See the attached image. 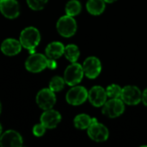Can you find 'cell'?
<instances>
[{"mask_svg":"<svg viewBox=\"0 0 147 147\" xmlns=\"http://www.w3.org/2000/svg\"><path fill=\"white\" fill-rule=\"evenodd\" d=\"M25 67L30 72H40L46 67H47V59L43 54L33 53L26 60Z\"/></svg>","mask_w":147,"mask_h":147,"instance_id":"cell-8","label":"cell"},{"mask_svg":"<svg viewBox=\"0 0 147 147\" xmlns=\"http://www.w3.org/2000/svg\"><path fill=\"white\" fill-rule=\"evenodd\" d=\"M65 84V82L64 78L55 76L51 79L49 83V89H51L53 92H59L64 89Z\"/></svg>","mask_w":147,"mask_h":147,"instance_id":"cell-21","label":"cell"},{"mask_svg":"<svg viewBox=\"0 0 147 147\" xmlns=\"http://www.w3.org/2000/svg\"><path fill=\"white\" fill-rule=\"evenodd\" d=\"M36 102L38 106L44 109H51L56 103V96L51 89H42L36 96Z\"/></svg>","mask_w":147,"mask_h":147,"instance_id":"cell-10","label":"cell"},{"mask_svg":"<svg viewBox=\"0 0 147 147\" xmlns=\"http://www.w3.org/2000/svg\"><path fill=\"white\" fill-rule=\"evenodd\" d=\"M121 90H122V88L120 85L116 84H110L106 88L107 96L108 98H121Z\"/></svg>","mask_w":147,"mask_h":147,"instance_id":"cell-22","label":"cell"},{"mask_svg":"<svg viewBox=\"0 0 147 147\" xmlns=\"http://www.w3.org/2000/svg\"><path fill=\"white\" fill-rule=\"evenodd\" d=\"M61 121L60 114L53 109H47L40 116V123L48 129L55 128Z\"/></svg>","mask_w":147,"mask_h":147,"instance_id":"cell-14","label":"cell"},{"mask_svg":"<svg viewBox=\"0 0 147 147\" xmlns=\"http://www.w3.org/2000/svg\"><path fill=\"white\" fill-rule=\"evenodd\" d=\"M65 47L59 41H53L46 47V55L49 59H57L64 54Z\"/></svg>","mask_w":147,"mask_h":147,"instance_id":"cell-16","label":"cell"},{"mask_svg":"<svg viewBox=\"0 0 147 147\" xmlns=\"http://www.w3.org/2000/svg\"><path fill=\"white\" fill-rule=\"evenodd\" d=\"M93 120L94 118H91L90 115L86 114H80V115H78L74 118L73 122H74V126L76 128L84 130V129H88V127L93 122Z\"/></svg>","mask_w":147,"mask_h":147,"instance_id":"cell-18","label":"cell"},{"mask_svg":"<svg viewBox=\"0 0 147 147\" xmlns=\"http://www.w3.org/2000/svg\"><path fill=\"white\" fill-rule=\"evenodd\" d=\"M1 110H2V106H1V102H0V114H1Z\"/></svg>","mask_w":147,"mask_h":147,"instance_id":"cell-29","label":"cell"},{"mask_svg":"<svg viewBox=\"0 0 147 147\" xmlns=\"http://www.w3.org/2000/svg\"><path fill=\"white\" fill-rule=\"evenodd\" d=\"M106 3L104 0H88L86 9L88 12L93 16H99L105 10Z\"/></svg>","mask_w":147,"mask_h":147,"instance_id":"cell-17","label":"cell"},{"mask_svg":"<svg viewBox=\"0 0 147 147\" xmlns=\"http://www.w3.org/2000/svg\"><path fill=\"white\" fill-rule=\"evenodd\" d=\"M84 76L83 66L78 63H71L66 67L64 72V79L66 84L70 86H74L78 84Z\"/></svg>","mask_w":147,"mask_h":147,"instance_id":"cell-2","label":"cell"},{"mask_svg":"<svg viewBox=\"0 0 147 147\" xmlns=\"http://www.w3.org/2000/svg\"><path fill=\"white\" fill-rule=\"evenodd\" d=\"M77 22L73 16L65 15L61 16L57 22V30L59 34L65 38L71 37L77 31Z\"/></svg>","mask_w":147,"mask_h":147,"instance_id":"cell-3","label":"cell"},{"mask_svg":"<svg viewBox=\"0 0 147 147\" xmlns=\"http://www.w3.org/2000/svg\"><path fill=\"white\" fill-rule=\"evenodd\" d=\"M46 129H47V128H46L41 123L36 124V125L33 127V134H34V135L36 136V137H40V136H42V135L45 134Z\"/></svg>","mask_w":147,"mask_h":147,"instance_id":"cell-24","label":"cell"},{"mask_svg":"<svg viewBox=\"0 0 147 147\" xmlns=\"http://www.w3.org/2000/svg\"><path fill=\"white\" fill-rule=\"evenodd\" d=\"M83 69L84 75L90 78L94 79L99 76L102 71V64L98 58L91 56L88 57L83 64Z\"/></svg>","mask_w":147,"mask_h":147,"instance_id":"cell-9","label":"cell"},{"mask_svg":"<svg viewBox=\"0 0 147 147\" xmlns=\"http://www.w3.org/2000/svg\"><path fill=\"white\" fill-rule=\"evenodd\" d=\"M141 102L144 103L145 106L147 107V88L142 92V98H141Z\"/></svg>","mask_w":147,"mask_h":147,"instance_id":"cell-26","label":"cell"},{"mask_svg":"<svg viewBox=\"0 0 147 147\" xmlns=\"http://www.w3.org/2000/svg\"><path fill=\"white\" fill-rule=\"evenodd\" d=\"M88 135L90 139L95 142H104L109 139V129L102 123L98 122L96 118H94L93 122L87 129Z\"/></svg>","mask_w":147,"mask_h":147,"instance_id":"cell-5","label":"cell"},{"mask_svg":"<svg viewBox=\"0 0 147 147\" xmlns=\"http://www.w3.org/2000/svg\"><path fill=\"white\" fill-rule=\"evenodd\" d=\"M40 41V34L37 28L34 27H28L24 28L20 34V42L24 48L34 53L35 47Z\"/></svg>","mask_w":147,"mask_h":147,"instance_id":"cell-1","label":"cell"},{"mask_svg":"<svg viewBox=\"0 0 147 147\" xmlns=\"http://www.w3.org/2000/svg\"><path fill=\"white\" fill-rule=\"evenodd\" d=\"M105 1V3H115V1H117V0H104Z\"/></svg>","mask_w":147,"mask_h":147,"instance_id":"cell-27","label":"cell"},{"mask_svg":"<svg viewBox=\"0 0 147 147\" xmlns=\"http://www.w3.org/2000/svg\"><path fill=\"white\" fill-rule=\"evenodd\" d=\"M47 67L51 70H53L57 67V63L55 61V59H47Z\"/></svg>","mask_w":147,"mask_h":147,"instance_id":"cell-25","label":"cell"},{"mask_svg":"<svg viewBox=\"0 0 147 147\" xmlns=\"http://www.w3.org/2000/svg\"><path fill=\"white\" fill-rule=\"evenodd\" d=\"M64 55L65 57L71 63L77 62L80 56V51L78 46L74 44H69L66 47H65L64 50Z\"/></svg>","mask_w":147,"mask_h":147,"instance_id":"cell-19","label":"cell"},{"mask_svg":"<svg viewBox=\"0 0 147 147\" xmlns=\"http://www.w3.org/2000/svg\"><path fill=\"white\" fill-rule=\"evenodd\" d=\"M88 99L94 107H102L108 100L106 90L99 85L92 87L88 92Z\"/></svg>","mask_w":147,"mask_h":147,"instance_id":"cell-11","label":"cell"},{"mask_svg":"<svg viewBox=\"0 0 147 147\" xmlns=\"http://www.w3.org/2000/svg\"><path fill=\"white\" fill-rule=\"evenodd\" d=\"M1 134H2V126L0 124V136H1Z\"/></svg>","mask_w":147,"mask_h":147,"instance_id":"cell-28","label":"cell"},{"mask_svg":"<svg viewBox=\"0 0 147 147\" xmlns=\"http://www.w3.org/2000/svg\"><path fill=\"white\" fill-rule=\"evenodd\" d=\"M22 50V44L15 39H6L1 44V51L7 56H14L18 54Z\"/></svg>","mask_w":147,"mask_h":147,"instance_id":"cell-15","label":"cell"},{"mask_svg":"<svg viewBox=\"0 0 147 147\" xmlns=\"http://www.w3.org/2000/svg\"><path fill=\"white\" fill-rule=\"evenodd\" d=\"M22 138L14 130L6 131L0 138V146L2 147H19L22 146Z\"/></svg>","mask_w":147,"mask_h":147,"instance_id":"cell-13","label":"cell"},{"mask_svg":"<svg viewBox=\"0 0 147 147\" xmlns=\"http://www.w3.org/2000/svg\"><path fill=\"white\" fill-rule=\"evenodd\" d=\"M48 0H27L28 6L34 10H40L42 9Z\"/></svg>","mask_w":147,"mask_h":147,"instance_id":"cell-23","label":"cell"},{"mask_svg":"<svg viewBox=\"0 0 147 147\" xmlns=\"http://www.w3.org/2000/svg\"><path fill=\"white\" fill-rule=\"evenodd\" d=\"M82 5L78 0H70L65 5V13L68 16H75L81 12Z\"/></svg>","mask_w":147,"mask_h":147,"instance_id":"cell-20","label":"cell"},{"mask_svg":"<svg viewBox=\"0 0 147 147\" xmlns=\"http://www.w3.org/2000/svg\"><path fill=\"white\" fill-rule=\"evenodd\" d=\"M88 92L84 87L74 85L65 96L66 102L72 106L81 105L88 99Z\"/></svg>","mask_w":147,"mask_h":147,"instance_id":"cell-6","label":"cell"},{"mask_svg":"<svg viewBox=\"0 0 147 147\" xmlns=\"http://www.w3.org/2000/svg\"><path fill=\"white\" fill-rule=\"evenodd\" d=\"M125 103L121 98H109L102 106V113L109 118H117L124 113Z\"/></svg>","mask_w":147,"mask_h":147,"instance_id":"cell-4","label":"cell"},{"mask_svg":"<svg viewBox=\"0 0 147 147\" xmlns=\"http://www.w3.org/2000/svg\"><path fill=\"white\" fill-rule=\"evenodd\" d=\"M142 92L134 85H127L122 88L121 99L127 105H137L141 102Z\"/></svg>","mask_w":147,"mask_h":147,"instance_id":"cell-7","label":"cell"},{"mask_svg":"<svg viewBox=\"0 0 147 147\" xmlns=\"http://www.w3.org/2000/svg\"><path fill=\"white\" fill-rule=\"evenodd\" d=\"M0 11L6 18H16L20 14L19 4L16 0H0Z\"/></svg>","mask_w":147,"mask_h":147,"instance_id":"cell-12","label":"cell"}]
</instances>
